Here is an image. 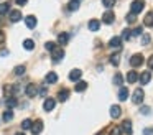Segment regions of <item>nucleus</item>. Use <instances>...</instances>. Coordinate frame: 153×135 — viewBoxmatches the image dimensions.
<instances>
[{
    "label": "nucleus",
    "instance_id": "obj_40",
    "mask_svg": "<svg viewBox=\"0 0 153 135\" xmlns=\"http://www.w3.org/2000/svg\"><path fill=\"white\" fill-rule=\"evenodd\" d=\"M142 114H143V115H148V114H150V109H148V107H142Z\"/></svg>",
    "mask_w": 153,
    "mask_h": 135
},
{
    "label": "nucleus",
    "instance_id": "obj_33",
    "mask_svg": "<svg viewBox=\"0 0 153 135\" xmlns=\"http://www.w3.org/2000/svg\"><path fill=\"white\" fill-rule=\"evenodd\" d=\"M102 5L107 7V8H110V7L115 5V0H102Z\"/></svg>",
    "mask_w": 153,
    "mask_h": 135
},
{
    "label": "nucleus",
    "instance_id": "obj_24",
    "mask_svg": "<svg viewBox=\"0 0 153 135\" xmlns=\"http://www.w3.org/2000/svg\"><path fill=\"white\" fill-rule=\"evenodd\" d=\"M23 48L28 49V51L35 49V41H33V40H25V41H23Z\"/></svg>",
    "mask_w": 153,
    "mask_h": 135
},
{
    "label": "nucleus",
    "instance_id": "obj_15",
    "mask_svg": "<svg viewBox=\"0 0 153 135\" xmlns=\"http://www.w3.org/2000/svg\"><path fill=\"white\" fill-rule=\"evenodd\" d=\"M25 23H27V26L28 28H35L36 26V16H33V15H28L27 18H25Z\"/></svg>",
    "mask_w": 153,
    "mask_h": 135
},
{
    "label": "nucleus",
    "instance_id": "obj_17",
    "mask_svg": "<svg viewBox=\"0 0 153 135\" xmlns=\"http://www.w3.org/2000/svg\"><path fill=\"white\" fill-rule=\"evenodd\" d=\"M127 81H128L130 84L137 82V81H138V72H137V71H128V74H127Z\"/></svg>",
    "mask_w": 153,
    "mask_h": 135
},
{
    "label": "nucleus",
    "instance_id": "obj_42",
    "mask_svg": "<svg viewBox=\"0 0 153 135\" xmlns=\"http://www.w3.org/2000/svg\"><path fill=\"white\" fill-rule=\"evenodd\" d=\"M15 2H17V5H25L28 0H15Z\"/></svg>",
    "mask_w": 153,
    "mask_h": 135
},
{
    "label": "nucleus",
    "instance_id": "obj_4",
    "mask_svg": "<svg viewBox=\"0 0 153 135\" xmlns=\"http://www.w3.org/2000/svg\"><path fill=\"white\" fill-rule=\"evenodd\" d=\"M130 64H132L133 68H138V66H142V64H143V56L138 54V53H137V54H133L132 58H130Z\"/></svg>",
    "mask_w": 153,
    "mask_h": 135
},
{
    "label": "nucleus",
    "instance_id": "obj_3",
    "mask_svg": "<svg viewBox=\"0 0 153 135\" xmlns=\"http://www.w3.org/2000/svg\"><path fill=\"white\" fill-rule=\"evenodd\" d=\"M143 97H145V92H143L142 89H135L132 101L135 102V104H142V102H143Z\"/></svg>",
    "mask_w": 153,
    "mask_h": 135
},
{
    "label": "nucleus",
    "instance_id": "obj_46",
    "mask_svg": "<svg viewBox=\"0 0 153 135\" xmlns=\"http://www.w3.org/2000/svg\"><path fill=\"white\" fill-rule=\"evenodd\" d=\"M15 135H25V134H22V132H18V134H15Z\"/></svg>",
    "mask_w": 153,
    "mask_h": 135
},
{
    "label": "nucleus",
    "instance_id": "obj_34",
    "mask_svg": "<svg viewBox=\"0 0 153 135\" xmlns=\"http://www.w3.org/2000/svg\"><path fill=\"white\" fill-rule=\"evenodd\" d=\"M45 48H46L48 51H53V49L56 48V43H53V41H48L46 45H45Z\"/></svg>",
    "mask_w": 153,
    "mask_h": 135
},
{
    "label": "nucleus",
    "instance_id": "obj_10",
    "mask_svg": "<svg viewBox=\"0 0 153 135\" xmlns=\"http://www.w3.org/2000/svg\"><path fill=\"white\" fill-rule=\"evenodd\" d=\"M36 92H38V89H36V86H35V84H28L27 89H25V94H27L28 97H35Z\"/></svg>",
    "mask_w": 153,
    "mask_h": 135
},
{
    "label": "nucleus",
    "instance_id": "obj_12",
    "mask_svg": "<svg viewBox=\"0 0 153 135\" xmlns=\"http://www.w3.org/2000/svg\"><path fill=\"white\" fill-rule=\"evenodd\" d=\"M114 18H115V15H114V12H110V10H109V12H105V13L102 15V22L107 23V25H109V23H112Z\"/></svg>",
    "mask_w": 153,
    "mask_h": 135
},
{
    "label": "nucleus",
    "instance_id": "obj_21",
    "mask_svg": "<svg viewBox=\"0 0 153 135\" xmlns=\"http://www.w3.org/2000/svg\"><path fill=\"white\" fill-rule=\"evenodd\" d=\"M119 99H120V101H127V99H128V89H127V87H120Z\"/></svg>",
    "mask_w": 153,
    "mask_h": 135
},
{
    "label": "nucleus",
    "instance_id": "obj_7",
    "mask_svg": "<svg viewBox=\"0 0 153 135\" xmlns=\"http://www.w3.org/2000/svg\"><path fill=\"white\" fill-rule=\"evenodd\" d=\"M31 134H35V135H38V134H41V130H43V122L41 120H36V122H33L31 124Z\"/></svg>",
    "mask_w": 153,
    "mask_h": 135
},
{
    "label": "nucleus",
    "instance_id": "obj_44",
    "mask_svg": "<svg viewBox=\"0 0 153 135\" xmlns=\"http://www.w3.org/2000/svg\"><path fill=\"white\" fill-rule=\"evenodd\" d=\"M143 134H145V135H153V130H150V128H146V130L143 132Z\"/></svg>",
    "mask_w": 153,
    "mask_h": 135
},
{
    "label": "nucleus",
    "instance_id": "obj_35",
    "mask_svg": "<svg viewBox=\"0 0 153 135\" xmlns=\"http://www.w3.org/2000/svg\"><path fill=\"white\" fill-rule=\"evenodd\" d=\"M142 33H143V28H142V26H137L135 30H132V35H133V36H138V35H142Z\"/></svg>",
    "mask_w": 153,
    "mask_h": 135
},
{
    "label": "nucleus",
    "instance_id": "obj_31",
    "mask_svg": "<svg viewBox=\"0 0 153 135\" xmlns=\"http://www.w3.org/2000/svg\"><path fill=\"white\" fill-rule=\"evenodd\" d=\"M122 81H123L122 74H119V72H117V74L114 76V84H115V86H122Z\"/></svg>",
    "mask_w": 153,
    "mask_h": 135
},
{
    "label": "nucleus",
    "instance_id": "obj_32",
    "mask_svg": "<svg viewBox=\"0 0 153 135\" xmlns=\"http://www.w3.org/2000/svg\"><path fill=\"white\" fill-rule=\"evenodd\" d=\"M130 38H132V30H128V28L123 30L122 31V40H130Z\"/></svg>",
    "mask_w": 153,
    "mask_h": 135
},
{
    "label": "nucleus",
    "instance_id": "obj_1",
    "mask_svg": "<svg viewBox=\"0 0 153 135\" xmlns=\"http://www.w3.org/2000/svg\"><path fill=\"white\" fill-rule=\"evenodd\" d=\"M143 7H145V2H143V0H133L132 7H130V13L138 15V13L143 10Z\"/></svg>",
    "mask_w": 153,
    "mask_h": 135
},
{
    "label": "nucleus",
    "instance_id": "obj_19",
    "mask_svg": "<svg viewBox=\"0 0 153 135\" xmlns=\"http://www.w3.org/2000/svg\"><path fill=\"white\" fill-rule=\"evenodd\" d=\"M68 97H69V91H68V89H61V91L58 92V99H59L61 102L68 101Z\"/></svg>",
    "mask_w": 153,
    "mask_h": 135
},
{
    "label": "nucleus",
    "instance_id": "obj_22",
    "mask_svg": "<svg viewBox=\"0 0 153 135\" xmlns=\"http://www.w3.org/2000/svg\"><path fill=\"white\" fill-rule=\"evenodd\" d=\"M68 40H69V35H68V33H59V35H58V43H59V45H66Z\"/></svg>",
    "mask_w": 153,
    "mask_h": 135
},
{
    "label": "nucleus",
    "instance_id": "obj_14",
    "mask_svg": "<svg viewBox=\"0 0 153 135\" xmlns=\"http://www.w3.org/2000/svg\"><path fill=\"white\" fill-rule=\"evenodd\" d=\"M120 130L123 132V134H127V135H132V122L130 120H125L122 124V128H120Z\"/></svg>",
    "mask_w": 153,
    "mask_h": 135
},
{
    "label": "nucleus",
    "instance_id": "obj_6",
    "mask_svg": "<svg viewBox=\"0 0 153 135\" xmlns=\"http://www.w3.org/2000/svg\"><path fill=\"white\" fill-rule=\"evenodd\" d=\"M54 105H56V101H54L53 97H48V99H45V102H43V109H45L46 112L53 110V109H54Z\"/></svg>",
    "mask_w": 153,
    "mask_h": 135
},
{
    "label": "nucleus",
    "instance_id": "obj_39",
    "mask_svg": "<svg viewBox=\"0 0 153 135\" xmlns=\"http://www.w3.org/2000/svg\"><path fill=\"white\" fill-rule=\"evenodd\" d=\"M150 43V36L148 35H143L142 36V45H148Z\"/></svg>",
    "mask_w": 153,
    "mask_h": 135
},
{
    "label": "nucleus",
    "instance_id": "obj_28",
    "mask_svg": "<svg viewBox=\"0 0 153 135\" xmlns=\"http://www.w3.org/2000/svg\"><path fill=\"white\" fill-rule=\"evenodd\" d=\"M68 8H69L71 12H76V10L79 8V0H71L69 5H68Z\"/></svg>",
    "mask_w": 153,
    "mask_h": 135
},
{
    "label": "nucleus",
    "instance_id": "obj_47",
    "mask_svg": "<svg viewBox=\"0 0 153 135\" xmlns=\"http://www.w3.org/2000/svg\"><path fill=\"white\" fill-rule=\"evenodd\" d=\"M0 23H2V15H0Z\"/></svg>",
    "mask_w": 153,
    "mask_h": 135
},
{
    "label": "nucleus",
    "instance_id": "obj_9",
    "mask_svg": "<svg viewBox=\"0 0 153 135\" xmlns=\"http://www.w3.org/2000/svg\"><path fill=\"white\" fill-rule=\"evenodd\" d=\"M138 79H140V84H148L150 79H152V72H150V71H143L142 74L138 76Z\"/></svg>",
    "mask_w": 153,
    "mask_h": 135
},
{
    "label": "nucleus",
    "instance_id": "obj_13",
    "mask_svg": "<svg viewBox=\"0 0 153 135\" xmlns=\"http://www.w3.org/2000/svg\"><path fill=\"white\" fill-rule=\"evenodd\" d=\"M120 114H122V109H120L119 105H112V107H110V117L112 119H119Z\"/></svg>",
    "mask_w": 153,
    "mask_h": 135
},
{
    "label": "nucleus",
    "instance_id": "obj_41",
    "mask_svg": "<svg viewBox=\"0 0 153 135\" xmlns=\"http://www.w3.org/2000/svg\"><path fill=\"white\" fill-rule=\"evenodd\" d=\"M4 41H5V33L0 30V43H4Z\"/></svg>",
    "mask_w": 153,
    "mask_h": 135
},
{
    "label": "nucleus",
    "instance_id": "obj_5",
    "mask_svg": "<svg viewBox=\"0 0 153 135\" xmlns=\"http://www.w3.org/2000/svg\"><path fill=\"white\" fill-rule=\"evenodd\" d=\"M8 18H10L12 23H17V22H20L23 16H22V12H20V10H12V12L8 13Z\"/></svg>",
    "mask_w": 153,
    "mask_h": 135
},
{
    "label": "nucleus",
    "instance_id": "obj_29",
    "mask_svg": "<svg viewBox=\"0 0 153 135\" xmlns=\"http://www.w3.org/2000/svg\"><path fill=\"white\" fill-rule=\"evenodd\" d=\"M25 71H27V68H25L23 64L17 66V68L13 69V72H15V74H17V76H23V74H25Z\"/></svg>",
    "mask_w": 153,
    "mask_h": 135
},
{
    "label": "nucleus",
    "instance_id": "obj_23",
    "mask_svg": "<svg viewBox=\"0 0 153 135\" xmlns=\"http://www.w3.org/2000/svg\"><path fill=\"white\" fill-rule=\"evenodd\" d=\"M5 104H7L8 109H12V107H17L18 105V101H17V97H8L7 101H5Z\"/></svg>",
    "mask_w": 153,
    "mask_h": 135
},
{
    "label": "nucleus",
    "instance_id": "obj_36",
    "mask_svg": "<svg viewBox=\"0 0 153 135\" xmlns=\"http://www.w3.org/2000/svg\"><path fill=\"white\" fill-rule=\"evenodd\" d=\"M110 63H112L114 66L119 64V54H112V56H110Z\"/></svg>",
    "mask_w": 153,
    "mask_h": 135
},
{
    "label": "nucleus",
    "instance_id": "obj_11",
    "mask_svg": "<svg viewBox=\"0 0 153 135\" xmlns=\"http://www.w3.org/2000/svg\"><path fill=\"white\" fill-rule=\"evenodd\" d=\"M45 81H46V84H56L58 82V74L56 72H48L46 78H45Z\"/></svg>",
    "mask_w": 153,
    "mask_h": 135
},
{
    "label": "nucleus",
    "instance_id": "obj_30",
    "mask_svg": "<svg viewBox=\"0 0 153 135\" xmlns=\"http://www.w3.org/2000/svg\"><path fill=\"white\" fill-rule=\"evenodd\" d=\"M31 124H33V122H31L30 119H25V120L22 122V128H23V130H28V128H31Z\"/></svg>",
    "mask_w": 153,
    "mask_h": 135
},
{
    "label": "nucleus",
    "instance_id": "obj_27",
    "mask_svg": "<svg viewBox=\"0 0 153 135\" xmlns=\"http://www.w3.org/2000/svg\"><path fill=\"white\" fill-rule=\"evenodd\" d=\"M2 119H4V122H10L12 119H13V112L8 109V110H5L4 112V115H2Z\"/></svg>",
    "mask_w": 153,
    "mask_h": 135
},
{
    "label": "nucleus",
    "instance_id": "obj_2",
    "mask_svg": "<svg viewBox=\"0 0 153 135\" xmlns=\"http://www.w3.org/2000/svg\"><path fill=\"white\" fill-rule=\"evenodd\" d=\"M51 53H53V54H51V58H53L54 63H59L61 59H63V56H64V49L63 48H54Z\"/></svg>",
    "mask_w": 153,
    "mask_h": 135
},
{
    "label": "nucleus",
    "instance_id": "obj_43",
    "mask_svg": "<svg viewBox=\"0 0 153 135\" xmlns=\"http://www.w3.org/2000/svg\"><path fill=\"white\" fill-rule=\"evenodd\" d=\"M148 68H150V69H153V56L148 59Z\"/></svg>",
    "mask_w": 153,
    "mask_h": 135
},
{
    "label": "nucleus",
    "instance_id": "obj_25",
    "mask_svg": "<svg viewBox=\"0 0 153 135\" xmlns=\"http://www.w3.org/2000/svg\"><path fill=\"white\" fill-rule=\"evenodd\" d=\"M74 89H76V92H82V91H86V89H87V82L79 81V82L76 84V87H74Z\"/></svg>",
    "mask_w": 153,
    "mask_h": 135
},
{
    "label": "nucleus",
    "instance_id": "obj_18",
    "mask_svg": "<svg viewBox=\"0 0 153 135\" xmlns=\"http://www.w3.org/2000/svg\"><path fill=\"white\" fill-rule=\"evenodd\" d=\"M143 25L145 26H150V28H153V12H148L145 16V20H143Z\"/></svg>",
    "mask_w": 153,
    "mask_h": 135
},
{
    "label": "nucleus",
    "instance_id": "obj_8",
    "mask_svg": "<svg viewBox=\"0 0 153 135\" xmlns=\"http://www.w3.org/2000/svg\"><path fill=\"white\" fill-rule=\"evenodd\" d=\"M109 46H110L112 49H120V48H122V38H119V36H114V38L109 41Z\"/></svg>",
    "mask_w": 153,
    "mask_h": 135
},
{
    "label": "nucleus",
    "instance_id": "obj_38",
    "mask_svg": "<svg viewBox=\"0 0 153 135\" xmlns=\"http://www.w3.org/2000/svg\"><path fill=\"white\" fill-rule=\"evenodd\" d=\"M135 15H133V13H128V16H127V22L128 23H135Z\"/></svg>",
    "mask_w": 153,
    "mask_h": 135
},
{
    "label": "nucleus",
    "instance_id": "obj_37",
    "mask_svg": "<svg viewBox=\"0 0 153 135\" xmlns=\"http://www.w3.org/2000/svg\"><path fill=\"white\" fill-rule=\"evenodd\" d=\"M122 134V130H120V127H114L112 130H110V135H120Z\"/></svg>",
    "mask_w": 153,
    "mask_h": 135
},
{
    "label": "nucleus",
    "instance_id": "obj_45",
    "mask_svg": "<svg viewBox=\"0 0 153 135\" xmlns=\"http://www.w3.org/2000/svg\"><path fill=\"white\" fill-rule=\"evenodd\" d=\"M40 94H41V95H45V94H46V89L41 87V89H40Z\"/></svg>",
    "mask_w": 153,
    "mask_h": 135
},
{
    "label": "nucleus",
    "instance_id": "obj_20",
    "mask_svg": "<svg viewBox=\"0 0 153 135\" xmlns=\"http://www.w3.org/2000/svg\"><path fill=\"white\" fill-rule=\"evenodd\" d=\"M99 28H100V22H99V20H91V22H89V30H91V31H97Z\"/></svg>",
    "mask_w": 153,
    "mask_h": 135
},
{
    "label": "nucleus",
    "instance_id": "obj_16",
    "mask_svg": "<svg viewBox=\"0 0 153 135\" xmlns=\"http://www.w3.org/2000/svg\"><path fill=\"white\" fill-rule=\"evenodd\" d=\"M81 76H82V71H81V69H73V71L69 72V79H71V81H79Z\"/></svg>",
    "mask_w": 153,
    "mask_h": 135
},
{
    "label": "nucleus",
    "instance_id": "obj_26",
    "mask_svg": "<svg viewBox=\"0 0 153 135\" xmlns=\"http://www.w3.org/2000/svg\"><path fill=\"white\" fill-rule=\"evenodd\" d=\"M8 12H10V5H8L7 2L0 3V15H5V13H8Z\"/></svg>",
    "mask_w": 153,
    "mask_h": 135
}]
</instances>
